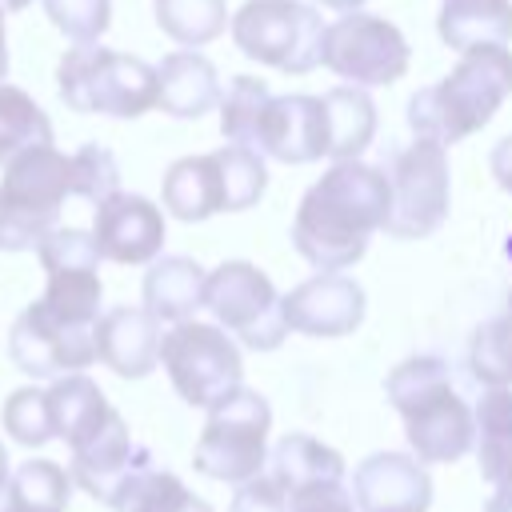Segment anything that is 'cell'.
Instances as JSON below:
<instances>
[{
    "mask_svg": "<svg viewBox=\"0 0 512 512\" xmlns=\"http://www.w3.org/2000/svg\"><path fill=\"white\" fill-rule=\"evenodd\" d=\"M388 172L376 164L332 160V168L304 192L292 220V248L316 272H344L364 252L372 232L388 220Z\"/></svg>",
    "mask_w": 512,
    "mask_h": 512,
    "instance_id": "1",
    "label": "cell"
},
{
    "mask_svg": "<svg viewBox=\"0 0 512 512\" xmlns=\"http://www.w3.org/2000/svg\"><path fill=\"white\" fill-rule=\"evenodd\" d=\"M392 408L404 416V436L420 464H452L476 444V408L456 392L440 356H412L384 380Z\"/></svg>",
    "mask_w": 512,
    "mask_h": 512,
    "instance_id": "2",
    "label": "cell"
},
{
    "mask_svg": "<svg viewBox=\"0 0 512 512\" xmlns=\"http://www.w3.org/2000/svg\"><path fill=\"white\" fill-rule=\"evenodd\" d=\"M508 96H512V52L476 48L464 52L448 76H440L428 88H416V96L408 100V128L448 148L480 132Z\"/></svg>",
    "mask_w": 512,
    "mask_h": 512,
    "instance_id": "3",
    "label": "cell"
},
{
    "mask_svg": "<svg viewBox=\"0 0 512 512\" xmlns=\"http://www.w3.org/2000/svg\"><path fill=\"white\" fill-rule=\"evenodd\" d=\"M0 168V252H36L72 196L68 156L56 144H32Z\"/></svg>",
    "mask_w": 512,
    "mask_h": 512,
    "instance_id": "4",
    "label": "cell"
},
{
    "mask_svg": "<svg viewBox=\"0 0 512 512\" xmlns=\"http://www.w3.org/2000/svg\"><path fill=\"white\" fill-rule=\"evenodd\" d=\"M60 100L72 112H96L116 120H136L156 108V68L140 56L112 52L100 40L72 44L56 64Z\"/></svg>",
    "mask_w": 512,
    "mask_h": 512,
    "instance_id": "5",
    "label": "cell"
},
{
    "mask_svg": "<svg viewBox=\"0 0 512 512\" xmlns=\"http://www.w3.org/2000/svg\"><path fill=\"white\" fill-rule=\"evenodd\" d=\"M236 48L288 76H304L324 64V32L328 24L304 0H248L228 20Z\"/></svg>",
    "mask_w": 512,
    "mask_h": 512,
    "instance_id": "6",
    "label": "cell"
},
{
    "mask_svg": "<svg viewBox=\"0 0 512 512\" xmlns=\"http://www.w3.org/2000/svg\"><path fill=\"white\" fill-rule=\"evenodd\" d=\"M160 364L192 408H220L236 388H244V360L236 340L220 324L180 320L160 340Z\"/></svg>",
    "mask_w": 512,
    "mask_h": 512,
    "instance_id": "7",
    "label": "cell"
},
{
    "mask_svg": "<svg viewBox=\"0 0 512 512\" xmlns=\"http://www.w3.org/2000/svg\"><path fill=\"white\" fill-rule=\"evenodd\" d=\"M268 432V400L256 388H236L220 408L208 412V424L192 452V468L220 484H244L268 464Z\"/></svg>",
    "mask_w": 512,
    "mask_h": 512,
    "instance_id": "8",
    "label": "cell"
},
{
    "mask_svg": "<svg viewBox=\"0 0 512 512\" xmlns=\"http://www.w3.org/2000/svg\"><path fill=\"white\" fill-rule=\"evenodd\" d=\"M204 308L216 316V324L236 336L252 352H272L288 336L284 320V296L248 260H224L220 268L208 272L204 284Z\"/></svg>",
    "mask_w": 512,
    "mask_h": 512,
    "instance_id": "9",
    "label": "cell"
},
{
    "mask_svg": "<svg viewBox=\"0 0 512 512\" xmlns=\"http://www.w3.org/2000/svg\"><path fill=\"white\" fill-rule=\"evenodd\" d=\"M388 220L384 232L396 240H424L448 220V148L440 140L416 136L388 164Z\"/></svg>",
    "mask_w": 512,
    "mask_h": 512,
    "instance_id": "10",
    "label": "cell"
},
{
    "mask_svg": "<svg viewBox=\"0 0 512 512\" xmlns=\"http://www.w3.org/2000/svg\"><path fill=\"white\" fill-rule=\"evenodd\" d=\"M412 48L404 32L376 12H344L324 32V68L348 84H396L408 72Z\"/></svg>",
    "mask_w": 512,
    "mask_h": 512,
    "instance_id": "11",
    "label": "cell"
},
{
    "mask_svg": "<svg viewBox=\"0 0 512 512\" xmlns=\"http://www.w3.org/2000/svg\"><path fill=\"white\" fill-rule=\"evenodd\" d=\"M8 356L20 372H28L36 380L84 372L96 360V324H68L36 300L12 320Z\"/></svg>",
    "mask_w": 512,
    "mask_h": 512,
    "instance_id": "12",
    "label": "cell"
},
{
    "mask_svg": "<svg viewBox=\"0 0 512 512\" xmlns=\"http://www.w3.org/2000/svg\"><path fill=\"white\" fill-rule=\"evenodd\" d=\"M252 148L268 160L280 164H312L328 156V120H324V100L308 92L292 96H268Z\"/></svg>",
    "mask_w": 512,
    "mask_h": 512,
    "instance_id": "13",
    "label": "cell"
},
{
    "mask_svg": "<svg viewBox=\"0 0 512 512\" xmlns=\"http://www.w3.org/2000/svg\"><path fill=\"white\" fill-rule=\"evenodd\" d=\"M144 464H152V452L140 448V444L132 440L128 424H124V416L112 412L84 444L72 448V468H68V476H72V484H80L92 500H100V504L112 508V500L120 496V488H124Z\"/></svg>",
    "mask_w": 512,
    "mask_h": 512,
    "instance_id": "14",
    "label": "cell"
},
{
    "mask_svg": "<svg viewBox=\"0 0 512 512\" xmlns=\"http://www.w3.org/2000/svg\"><path fill=\"white\" fill-rule=\"evenodd\" d=\"M364 308H368L364 288L344 272H316L284 296L288 332H304L320 340L356 332L364 320Z\"/></svg>",
    "mask_w": 512,
    "mask_h": 512,
    "instance_id": "15",
    "label": "cell"
},
{
    "mask_svg": "<svg viewBox=\"0 0 512 512\" xmlns=\"http://www.w3.org/2000/svg\"><path fill=\"white\" fill-rule=\"evenodd\" d=\"M92 236L112 264H152L164 248V212L136 192H112L96 204Z\"/></svg>",
    "mask_w": 512,
    "mask_h": 512,
    "instance_id": "16",
    "label": "cell"
},
{
    "mask_svg": "<svg viewBox=\"0 0 512 512\" xmlns=\"http://www.w3.org/2000/svg\"><path fill=\"white\" fill-rule=\"evenodd\" d=\"M352 496L360 512H428L432 480L416 456L372 452L352 472Z\"/></svg>",
    "mask_w": 512,
    "mask_h": 512,
    "instance_id": "17",
    "label": "cell"
},
{
    "mask_svg": "<svg viewBox=\"0 0 512 512\" xmlns=\"http://www.w3.org/2000/svg\"><path fill=\"white\" fill-rule=\"evenodd\" d=\"M160 340V320L136 304H116L96 320V360L124 380H140L160 364Z\"/></svg>",
    "mask_w": 512,
    "mask_h": 512,
    "instance_id": "18",
    "label": "cell"
},
{
    "mask_svg": "<svg viewBox=\"0 0 512 512\" xmlns=\"http://www.w3.org/2000/svg\"><path fill=\"white\" fill-rule=\"evenodd\" d=\"M220 76L216 64L196 48H176L156 64V108L176 120H200L220 108Z\"/></svg>",
    "mask_w": 512,
    "mask_h": 512,
    "instance_id": "19",
    "label": "cell"
},
{
    "mask_svg": "<svg viewBox=\"0 0 512 512\" xmlns=\"http://www.w3.org/2000/svg\"><path fill=\"white\" fill-rule=\"evenodd\" d=\"M160 196H164V208L184 224H200L224 212V176H220L216 152L180 156L176 164H168Z\"/></svg>",
    "mask_w": 512,
    "mask_h": 512,
    "instance_id": "20",
    "label": "cell"
},
{
    "mask_svg": "<svg viewBox=\"0 0 512 512\" xmlns=\"http://www.w3.org/2000/svg\"><path fill=\"white\" fill-rule=\"evenodd\" d=\"M204 284L208 272L192 256H156L144 272V308L160 324L192 320L196 308H204Z\"/></svg>",
    "mask_w": 512,
    "mask_h": 512,
    "instance_id": "21",
    "label": "cell"
},
{
    "mask_svg": "<svg viewBox=\"0 0 512 512\" xmlns=\"http://www.w3.org/2000/svg\"><path fill=\"white\" fill-rule=\"evenodd\" d=\"M436 32L452 52L508 48L512 40V0H444Z\"/></svg>",
    "mask_w": 512,
    "mask_h": 512,
    "instance_id": "22",
    "label": "cell"
},
{
    "mask_svg": "<svg viewBox=\"0 0 512 512\" xmlns=\"http://www.w3.org/2000/svg\"><path fill=\"white\" fill-rule=\"evenodd\" d=\"M44 396H48L52 432H56V440H64L68 448L84 444V440L116 412V408L104 400L100 384H96L92 376H84V372H64V376H56V380L44 388Z\"/></svg>",
    "mask_w": 512,
    "mask_h": 512,
    "instance_id": "23",
    "label": "cell"
},
{
    "mask_svg": "<svg viewBox=\"0 0 512 512\" xmlns=\"http://www.w3.org/2000/svg\"><path fill=\"white\" fill-rule=\"evenodd\" d=\"M268 472L292 496V492L312 488V484H324V480H344V456L336 448L320 444L308 432H288V436H280L272 444Z\"/></svg>",
    "mask_w": 512,
    "mask_h": 512,
    "instance_id": "24",
    "label": "cell"
},
{
    "mask_svg": "<svg viewBox=\"0 0 512 512\" xmlns=\"http://www.w3.org/2000/svg\"><path fill=\"white\" fill-rule=\"evenodd\" d=\"M328 160H356L376 136V104L360 84H336L324 96Z\"/></svg>",
    "mask_w": 512,
    "mask_h": 512,
    "instance_id": "25",
    "label": "cell"
},
{
    "mask_svg": "<svg viewBox=\"0 0 512 512\" xmlns=\"http://www.w3.org/2000/svg\"><path fill=\"white\" fill-rule=\"evenodd\" d=\"M476 460L492 488H512V388H488L476 404Z\"/></svg>",
    "mask_w": 512,
    "mask_h": 512,
    "instance_id": "26",
    "label": "cell"
},
{
    "mask_svg": "<svg viewBox=\"0 0 512 512\" xmlns=\"http://www.w3.org/2000/svg\"><path fill=\"white\" fill-rule=\"evenodd\" d=\"M112 512H212L208 500L184 488V480L156 460L144 464L112 500Z\"/></svg>",
    "mask_w": 512,
    "mask_h": 512,
    "instance_id": "27",
    "label": "cell"
},
{
    "mask_svg": "<svg viewBox=\"0 0 512 512\" xmlns=\"http://www.w3.org/2000/svg\"><path fill=\"white\" fill-rule=\"evenodd\" d=\"M72 476L52 460H24L8 476V512H68Z\"/></svg>",
    "mask_w": 512,
    "mask_h": 512,
    "instance_id": "28",
    "label": "cell"
},
{
    "mask_svg": "<svg viewBox=\"0 0 512 512\" xmlns=\"http://www.w3.org/2000/svg\"><path fill=\"white\" fill-rule=\"evenodd\" d=\"M156 24L168 40L180 48H204L228 28V4L224 0H152Z\"/></svg>",
    "mask_w": 512,
    "mask_h": 512,
    "instance_id": "29",
    "label": "cell"
},
{
    "mask_svg": "<svg viewBox=\"0 0 512 512\" xmlns=\"http://www.w3.org/2000/svg\"><path fill=\"white\" fill-rule=\"evenodd\" d=\"M32 144H52V120L24 88L0 80V164Z\"/></svg>",
    "mask_w": 512,
    "mask_h": 512,
    "instance_id": "30",
    "label": "cell"
},
{
    "mask_svg": "<svg viewBox=\"0 0 512 512\" xmlns=\"http://www.w3.org/2000/svg\"><path fill=\"white\" fill-rule=\"evenodd\" d=\"M48 284H44V296L40 304L68 320V324H96L100 320V300H104V288H100V276L96 268H64V272H44Z\"/></svg>",
    "mask_w": 512,
    "mask_h": 512,
    "instance_id": "31",
    "label": "cell"
},
{
    "mask_svg": "<svg viewBox=\"0 0 512 512\" xmlns=\"http://www.w3.org/2000/svg\"><path fill=\"white\" fill-rule=\"evenodd\" d=\"M468 372L484 388H512V312L492 316L472 332Z\"/></svg>",
    "mask_w": 512,
    "mask_h": 512,
    "instance_id": "32",
    "label": "cell"
},
{
    "mask_svg": "<svg viewBox=\"0 0 512 512\" xmlns=\"http://www.w3.org/2000/svg\"><path fill=\"white\" fill-rule=\"evenodd\" d=\"M216 160H220V176H224V212L252 208L268 188L264 156L244 144H224V148H216Z\"/></svg>",
    "mask_w": 512,
    "mask_h": 512,
    "instance_id": "33",
    "label": "cell"
},
{
    "mask_svg": "<svg viewBox=\"0 0 512 512\" xmlns=\"http://www.w3.org/2000/svg\"><path fill=\"white\" fill-rule=\"evenodd\" d=\"M268 84L256 80V76H232L228 92L220 96V132L228 144H244L252 148V136H256V120L268 104Z\"/></svg>",
    "mask_w": 512,
    "mask_h": 512,
    "instance_id": "34",
    "label": "cell"
},
{
    "mask_svg": "<svg viewBox=\"0 0 512 512\" xmlns=\"http://www.w3.org/2000/svg\"><path fill=\"white\" fill-rule=\"evenodd\" d=\"M68 168H72V196L80 200L100 204L104 196L120 192V164L104 144H80L68 156Z\"/></svg>",
    "mask_w": 512,
    "mask_h": 512,
    "instance_id": "35",
    "label": "cell"
},
{
    "mask_svg": "<svg viewBox=\"0 0 512 512\" xmlns=\"http://www.w3.org/2000/svg\"><path fill=\"white\" fill-rule=\"evenodd\" d=\"M4 428L16 444L24 448H40L48 444L56 432H52V416H48V396L44 388H16L8 392L4 400Z\"/></svg>",
    "mask_w": 512,
    "mask_h": 512,
    "instance_id": "36",
    "label": "cell"
},
{
    "mask_svg": "<svg viewBox=\"0 0 512 512\" xmlns=\"http://www.w3.org/2000/svg\"><path fill=\"white\" fill-rule=\"evenodd\" d=\"M44 12L72 44H92L112 24V0H44Z\"/></svg>",
    "mask_w": 512,
    "mask_h": 512,
    "instance_id": "37",
    "label": "cell"
},
{
    "mask_svg": "<svg viewBox=\"0 0 512 512\" xmlns=\"http://www.w3.org/2000/svg\"><path fill=\"white\" fill-rule=\"evenodd\" d=\"M44 272H64V268H100V248L96 236L84 228H52L40 248H36Z\"/></svg>",
    "mask_w": 512,
    "mask_h": 512,
    "instance_id": "38",
    "label": "cell"
},
{
    "mask_svg": "<svg viewBox=\"0 0 512 512\" xmlns=\"http://www.w3.org/2000/svg\"><path fill=\"white\" fill-rule=\"evenodd\" d=\"M232 512H288V492L276 484L272 472H256L252 480L236 484Z\"/></svg>",
    "mask_w": 512,
    "mask_h": 512,
    "instance_id": "39",
    "label": "cell"
},
{
    "mask_svg": "<svg viewBox=\"0 0 512 512\" xmlns=\"http://www.w3.org/2000/svg\"><path fill=\"white\" fill-rule=\"evenodd\" d=\"M288 512H360V508H356L352 488H344V480H324V484L292 492Z\"/></svg>",
    "mask_w": 512,
    "mask_h": 512,
    "instance_id": "40",
    "label": "cell"
},
{
    "mask_svg": "<svg viewBox=\"0 0 512 512\" xmlns=\"http://www.w3.org/2000/svg\"><path fill=\"white\" fill-rule=\"evenodd\" d=\"M488 168H492V176H496V184L512 196V136H504L496 148H492V156H488Z\"/></svg>",
    "mask_w": 512,
    "mask_h": 512,
    "instance_id": "41",
    "label": "cell"
},
{
    "mask_svg": "<svg viewBox=\"0 0 512 512\" xmlns=\"http://www.w3.org/2000/svg\"><path fill=\"white\" fill-rule=\"evenodd\" d=\"M8 476H12V464H8V448L0 444V512H8Z\"/></svg>",
    "mask_w": 512,
    "mask_h": 512,
    "instance_id": "42",
    "label": "cell"
},
{
    "mask_svg": "<svg viewBox=\"0 0 512 512\" xmlns=\"http://www.w3.org/2000/svg\"><path fill=\"white\" fill-rule=\"evenodd\" d=\"M484 512H512V488H496V496L488 500Z\"/></svg>",
    "mask_w": 512,
    "mask_h": 512,
    "instance_id": "43",
    "label": "cell"
},
{
    "mask_svg": "<svg viewBox=\"0 0 512 512\" xmlns=\"http://www.w3.org/2000/svg\"><path fill=\"white\" fill-rule=\"evenodd\" d=\"M324 8H332V12H356V8H364L368 0H320Z\"/></svg>",
    "mask_w": 512,
    "mask_h": 512,
    "instance_id": "44",
    "label": "cell"
},
{
    "mask_svg": "<svg viewBox=\"0 0 512 512\" xmlns=\"http://www.w3.org/2000/svg\"><path fill=\"white\" fill-rule=\"evenodd\" d=\"M8 76V36H4V8H0V80Z\"/></svg>",
    "mask_w": 512,
    "mask_h": 512,
    "instance_id": "45",
    "label": "cell"
},
{
    "mask_svg": "<svg viewBox=\"0 0 512 512\" xmlns=\"http://www.w3.org/2000/svg\"><path fill=\"white\" fill-rule=\"evenodd\" d=\"M28 4H32V0H0L4 12H20V8H28Z\"/></svg>",
    "mask_w": 512,
    "mask_h": 512,
    "instance_id": "46",
    "label": "cell"
},
{
    "mask_svg": "<svg viewBox=\"0 0 512 512\" xmlns=\"http://www.w3.org/2000/svg\"><path fill=\"white\" fill-rule=\"evenodd\" d=\"M504 256H508V260H512V236H508V240H504Z\"/></svg>",
    "mask_w": 512,
    "mask_h": 512,
    "instance_id": "47",
    "label": "cell"
},
{
    "mask_svg": "<svg viewBox=\"0 0 512 512\" xmlns=\"http://www.w3.org/2000/svg\"><path fill=\"white\" fill-rule=\"evenodd\" d=\"M508 312H512V292H508Z\"/></svg>",
    "mask_w": 512,
    "mask_h": 512,
    "instance_id": "48",
    "label": "cell"
}]
</instances>
